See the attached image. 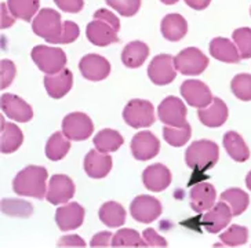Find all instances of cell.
Segmentation results:
<instances>
[{
  "label": "cell",
  "instance_id": "1",
  "mask_svg": "<svg viewBox=\"0 0 251 248\" xmlns=\"http://www.w3.org/2000/svg\"><path fill=\"white\" fill-rule=\"evenodd\" d=\"M49 173L40 166H28L20 171L13 181V190L18 196L43 198L47 195L46 182Z\"/></svg>",
  "mask_w": 251,
  "mask_h": 248
},
{
  "label": "cell",
  "instance_id": "2",
  "mask_svg": "<svg viewBox=\"0 0 251 248\" xmlns=\"http://www.w3.org/2000/svg\"><path fill=\"white\" fill-rule=\"evenodd\" d=\"M218 159H220V148L215 142L208 139L195 141L186 149L185 153V163L196 173H203L208 168H213L217 164Z\"/></svg>",
  "mask_w": 251,
  "mask_h": 248
},
{
  "label": "cell",
  "instance_id": "3",
  "mask_svg": "<svg viewBox=\"0 0 251 248\" xmlns=\"http://www.w3.org/2000/svg\"><path fill=\"white\" fill-rule=\"evenodd\" d=\"M32 30L46 42L57 44V40L64 30L61 14L52 8H42L32 21Z\"/></svg>",
  "mask_w": 251,
  "mask_h": 248
},
{
  "label": "cell",
  "instance_id": "4",
  "mask_svg": "<svg viewBox=\"0 0 251 248\" xmlns=\"http://www.w3.org/2000/svg\"><path fill=\"white\" fill-rule=\"evenodd\" d=\"M30 57L37 68L46 74H55L65 69L67 55L61 49L49 46H36L30 52Z\"/></svg>",
  "mask_w": 251,
  "mask_h": 248
},
{
  "label": "cell",
  "instance_id": "5",
  "mask_svg": "<svg viewBox=\"0 0 251 248\" xmlns=\"http://www.w3.org/2000/svg\"><path fill=\"white\" fill-rule=\"evenodd\" d=\"M123 119L133 128H147L156 120L153 105L145 99H131L123 110Z\"/></svg>",
  "mask_w": 251,
  "mask_h": 248
},
{
  "label": "cell",
  "instance_id": "6",
  "mask_svg": "<svg viewBox=\"0 0 251 248\" xmlns=\"http://www.w3.org/2000/svg\"><path fill=\"white\" fill-rule=\"evenodd\" d=\"M176 68L179 73L185 76H196L206 71L208 66V58L196 47H188L177 57H174Z\"/></svg>",
  "mask_w": 251,
  "mask_h": 248
},
{
  "label": "cell",
  "instance_id": "7",
  "mask_svg": "<svg viewBox=\"0 0 251 248\" xmlns=\"http://www.w3.org/2000/svg\"><path fill=\"white\" fill-rule=\"evenodd\" d=\"M94 131V124L86 113L74 112L64 117L62 132L71 141H84L91 137Z\"/></svg>",
  "mask_w": 251,
  "mask_h": 248
},
{
  "label": "cell",
  "instance_id": "8",
  "mask_svg": "<svg viewBox=\"0 0 251 248\" xmlns=\"http://www.w3.org/2000/svg\"><path fill=\"white\" fill-rule=\"evenodd\" d=\"M148 76L151 81L156 86L170 84L177 76V68H176L174 57H171L169 54L156 55L149 64Z\"/></svg>",
  "mask_w": 251,
  "mask_h": 248
},
{
  "label": "cell",
  "instance_id": "9",
  "mask_svg": "<svg viewBox=\"0 0 251 248\" xmlns=\"http://www.w3.org/2000/svg\"><path fill=\"white\" fill-rule=\"evenodd\" d=\"M157 116L166 125L182 127L186 123V106L177 97H167L159 105Z\"/></svg>",
  "mask_w": 251,
  "mask_h": 248
},
{
  "label": "cell",
  "instance_id": "10",
  "mask_svg": "<svg viewBox=\"0 0 251 248\" xmlns=\"http://www.w3.org/2000/svg\"><path fill=\"white\" fill-rule=\"evenodd\" d=\"M130 214L135 221L141 223H151L160 217L162 204L160 201L152 196H138L134 198L130 204Z\"/></svg>",
  "mask_w": 251,
  "mask_h": 248
},
{
  "label": "cell",
  "instance_id": "11",
  "mask_svg": "<svg viewBox=\"0 0 251 248\" xmlns=\"http://www.w3.org/2000/svg\"><path fill=\"white\" fill-rule=\"evenodd\" d=\"M79 71L84 79L91 81H101L111 73L109 61L98 54H87L79 62Z\"/></svg>",
  "mask_w": 251,
  "mask_h": 248
},
{
  "label": "cell",
  "instance_id": "12",
  "mask_svg": "<svg viewBox=\"0 0 251 248\" xmlns=\"http://www.w3.org/2000/svg\"><path fill=\"white\" fill-rule=\"evenodd\" d=\"M75 195V183L68 175L55 174L50 178L46 198L54 205L68 203Z\"/></svg>",
  "mask_w": 251,
  "mask_h": 248
},
{
  "label": "cell",
  "instance_id": "13",
  "mask_svg": "<svg viewBox=\"0 0 251 248\" xmlns=\"http://www.w3.org/2000/svg\"><path fill=\"white\" fill-rule=\"evenodd\" d=\"M160 152V141L151 131H141L131 139V153L134 159L147 161L153 159Z\"/></svg>",
  "mask_w": 251,
  "mask_h": 248
},
{
  "label": "cell",
  "instance_id": "14",
  "mask_svg": "<svg viewBox=\"0 0 251 248\" xmlns=\"http://www.w3.org/2000/svg\"><path fill=\"white\" fill-rule=\"evenodd\" d=\"M184 99L193 108H206L213 102V94L210 88L200 80H186L179 88Z\"/></svg>",
  "mask_w": 251,
  "mask_h": 248
},
{
  "label": "cell",
  "instance_id": "15",
  "mask_svg": "<svg viewBox=\"0 0 251 248\" xmlns=\"http://www.w3.org/2000/svg\"><path fill=\"white\" fill-rule=\"evenodd\" d=\"M0 105L3 113L18 123H26L33 117V110L28 102H25L23 98L13 94H3L0 97Z\"/></svg>",
  "mask_w": 251,
  "mask_h": 248
},
{
  "label": "cell",
  "instance_id": "16",
  "mask_svg": "<svg viewBox=\"0 0 251 248\" xmlns=\"http://www.w3.org/2000/svg\"><path fill=\"white\" fill-rule=\"evenodd\" d=\"M232 217H233V214H232L230 207L221 200L220 203H215L204 214V217L201 219V223L206 227L208 233H218L222 229L228 226Z\"/></svg>",
  "mask_w": 251,
  "mask_h": 248
},
{
  "label": "cell",
  "instance_id": "17",
  "mask_svg": "<svg viewBox=\"0 0 251 248\" xmlns=\"http://www.w3.org/2000/svg\"><path fill=\"white\" fill-rule=\"evenodd\" d=\"M118 32L111 24H108L103 20H96L91 21L86 28V36L89 39V42L98 46V47H105L112 43L119 42Z\"/></svg>",
  "mask_w": 251,
  "mask_h": 248
},
{
  "label": "cell",
  "instance_id": "18",
  "mask_svg": "<svg viewBox=\"0 0 251 248\" xmlns=\"http://www.w3.org/2000/svg\"><path fill=\"white\" fill-rule=\"evenodd\" d=\"M171 171L163 164H152L144 170L142 182L151 192H163L171 185Z\"/></svg>",
  "mask_w": 251,
  "mask_h": 248
},
{
  "label": "cell",
  "instance_id": "19",
  "mask_svg": "<svg viewBox=\"0 0 251 248\" xmlns=\"http://www.w3.org/2000/svg\"><path fill=\"white\" fill-rule=\"evenodd\" d=\"M84 208L79 203H69L64 207H59L55 212L57 226L64 232L79 229L84 222Z\"/></svg>",
  "mask_w": 251,
  "mask_h": 248
},
{
  "label": "cell",
  "instance_id": "20",
  "mask_svg": "<svg viewBox=\"0 0 251 248\" xmlns=\"http://www.w3.org/2000/svg\"><path fill=\"white\" fill-rule=\"evenodd\" d=\"M74 86V73L69 69H62L55 74H46L45 87L47 94L54 99H59L72 90Z\"/></svg>",
  "mask_w": 251,
  "mask_h": 248
},
{
  "label": "cell",
  "instance_id": "21",
  "mask_svg": "<svg viewBox=\"0 0 251 248\" xmlns=\"http://www.w3.org/2000/svg\"><path fill=\"white\" fill-rule=\"evenodd\" d=\"M112 157L100 150H90L84 157V171L90 178L101 179L105 178L112 170Z\"/></svg>",
  "mask_w": 251,
  "mask_h": 248
},
{
  "label": "cell",
  "instance_id": "22",
  "mask_svg": "<svg viewBox=\"0 0 251 248\" xmlns=\"http://www.w3.org/2000/svg\"><path fill=\"white\" fill-rule=\"evenodd\" d=\"M228 106L221 98H214L208 106L201 108L198 112L201 124H204L210 128H217V127H221L222 124H225V122L228 120Z\"/></svg>",
  "mask_w": 251,
  "mask_h": 248
},
{
  "label": "cell",
  "instance_id": "23",
  "mask_svg": "<svg viewBox=\"0 0 251 248\" xmlns=\"http://www.w3.org/2000/svg\"><path fill=\"white\" fill-rule=\"evenodd\" d=\"M217 192L211 183L200 182L191 190V207L195 212H204L215 204Z\"/></svg>",
  "mask_w": 251,
  "mask_h": 248
},
{
  "label": "cell",
  "instance_id": "24",
  "mask_svg": "<svg viewBox=\"0 0 251 248\" xmlns=\"http://www.w3.org/2000/svg\"><path fill=\"white\" fill-rule=\"evenodd\" d=\"M210 54L211 57L225 64H239L242 59L235 42H230L226 37L213 39L210 43Z\"/></svg>",
  "mask_w": 251,
  "mask_h": 248
},
{
  "label": "cell",
  "instance_id": "25",
  "mask_svg": "<svg viewBox=\"0 0 251 248\" xmlns=\"http://www.w3.org/2000/svg\"><path fill=\"white\" fill-rule=\"evenodd\" d=\"M160 30L169 42H179L188 32V22L181 14H167L162 20Z\"/></svg>",
  "mask_w": 251,
  "mask_h": 248
},
{
  "label": "cell",
  "instance_id": "26",
  "mask_svg": "<svg viewBox=\"0 0 251 248\" xmlns=\"http://www.w3.org/2000/svg\"><path fill=\"white\" fill-rule=\"evenodd\" d=\"M224 148L237 163H244L250 159V149L247 144L244 142L243 137L235 131H229L224 135Z\"/></svg>",
  "mask_w": 251,
  "mask_h": 248
},
{
  "label": "cell",
  "instance_id": "27",
  "mask_svg": "<svg viewBox=\"0 0 251 248\" xmlns=\"http://www.w3.org/2000/svg\"><path fill=\"white\" fill-rule=\"evenodd\" d=\"M24 142V134L21 128L14 123H4L1 120V137H0V150L8 154L15 152Z\"/></svg>",
  "mask_w": 251,
  "mask_h": 248
},
{
  "label": "cell",
  "instance_id": "28",
  "mask_svg": "<svg viewBox=\"0 0 251 248\" xmlns=\"http://www.w3.org/2000/svg\"><path fill=\"white\" fill-rule=\"evenodd\" d=\"M149 55V47L144 42H131L126 46L122 52V62L127 68H140Z\"/></svg>",
  "mask_w": 251,
  "mask_h": 248
},
{
  "label": "cell",
  "instance_id": "29",
  "mask_svg": "<svg viewBox=\"0 0 251 248\" xmlns=\"http://www.w3.org/2000/svg\"><path fill=\"white\" fill-rule=\"evenodd\" d=\"M100 219L108 227H120L126 222V210L116 201H108L100 208Z\"/></svg>",
  "mask_w": 251,
  "mask_h": 248
},
{
  "label": "cell",
  "instance_id": "30",
  "mask_svg": "<svg viewBox=\"0 0 251 248\" xmlns=\"http://www.w3.org/2000/svg\"><path fill=\"white\" fill-rule=\"evenodd\" d=\"M93 142H94L97 150H100L102 153H111V152H116L119 148L123 145L125 139L120 135V132H118L116 130L105 128L97 134Z\"/></svg>",
  "mask_w": 251,
  "mask_h": 248
},
{
  "label": "cell",
  "instance_id": "31",
  "mask_svg": "<svg viewBox=\"0 0 251 248\" xmlns=\"http://www.w3.org/2000/svg\"><path fill=\"white\" fill-rule=\"evenodd\" d=\"M71 139L65 137L64 132H54L46 144V156L51 161L64 159L71 149Z\"/></svg>",
  "mask_w": 251,
  "mask_h": 248
},
{
  "label": "cell",
  "instance_id": "32",
  "mask_svg": "<svg viewBox=\"0 0 251 248\" xmlns=\"http://www.w3.org/2000/svg\"><path fill=\"white\" fill-rule=\"evenodd\" d=\"M220 200L225 201L230 207L233 217L242 215L247 210L249 204H250L249 195L244 190L239 189V188H232V189L222 192V195L220 196Z\"/></svg>",
  "mask_w": 251,
  "mask_h": 248
},
{
  "label": "cell",
  "instance_id": "33",
  "mask_svg": "<svg viewBox=\"0 0 251 248\" xmlns=\"http://www.w3.org/2000/svg\"><path fill=\"white\" fill-rule=\"evenodd\" d=\"M7 6L15 18L30 21L39 11L40 0H7Z\"/></svg>",
  "mask_w": 251,
  "mask_h": 248
},
{
  "label": "cell",
  "instance_id": "34",
  "mask_svg": "<svg viewBox=\"0 0 251 248\" xmlns=\"http://www.w3.org/2000/svg\"><path fill=\"white\" fill-rule=\"evenodd\" d=\"M191 134H192V128L189 123H185L182 127H171V125L163 127V138L169 145L174 148L184 146L191 139Z\"/></svg>",
  "mask_w": 251,
  "mask_h": 248
},
{
  "label": "cell",
  "instance_id": "35",
  "mask_svg": "<svg viewBox=\"0 0 251 248\" xmlns=\"http://www.w3.org/2000/svg\"><path fill=\"white\" fill-rule=\"evenodd\" d=\"M112 247H148L144 237L134 229H120L113 234Z\"/></svg>",
  "mask_w": 251,
  "mask_h": 248
},
{
  "label": "cell",
  "instance_id": "36",
  "mask_svg": "<svg viewBox=\"0 0 251 248\" xmlns=\"http://www.w3.org/2000/svg\"><path fill=\"white\" fill-rule=\"evenodd\" d=\"M220 240L228 247L243 246L249 240V229L240 225H232L229 229H226V232L221 233Z\"/></svg>",
  "mask_w": 251,
  "mask_h": 248
},
{
  "label": "cell",
  "instance_id": "37",
  "mask_svg": "<svg viewBox=\"0 0 251 248\" xmlns=\"http://www.w3.org/2000/svg\"><path fill=\"white\" fill-rule=\"evenodd\" d=\"M230 90L240 101H251V74H236L230 81Z\"/></svg>",
  "mask_w": 251,
  "mask_h": 248
},
{
  "label": "cell",
  "instance_id": "38",
  "mask_svg": "<svg viewBox=\"0 0 251 248\" xmlns=\"http://www.w3.org/2000/svg\"><path fill=\"white\" fill-rule=\"evenodd\" d=\"M232 39L236 44L242 59L251 58V28H239L233 30Z\"/></svg>",
  "mask_w": 251,
  "mask_h": 248
},
{
  "label": "cell",
  "instance_id": "39",
  "mask_svg": "<svg viewBox=\"0 0 251 248\" xmlns=\"http://www.w3.org/2000/svg\"><path fill=\"white\" fill-rule=\"evenodd\" d=\"M106 4L123 17H133L138 13L141 0H105Z\"/></svg>",
  "mask_w": 251,
  "mask_h": 248
},
{
  "label": "cell",
  "instance_id": "40",
  "mask_svg": "<svg viewBox=\"0 0 251 248\" xmlns=\"http://www.w3.org/2000/svg\"><path fill=\"white\" fill-rule=\"evenodd\" d=\"M17 69L15 65L10 59H1L0 62V88L4 90L7 88L13 80H14Z\"/></svg>",
  "mask_w": 251,
  "mask_h": 248
},
{
  "label": "cell",
  "instance_id": "41",
  "mask_svg": "<svg viewBox=\"0 0 251 248\" xmlns=\"http://www.w3.org/2000/svg\"><path fill=\"white\" fill-rule=\"evenodd\" d=\"M79 35H80V29H79L77 24L72 21H65L64 22V30L57 40V44L74 43L75 40L79 37Z\"/></svg>",
  "mask_w": 251,
  "mask_h": 248
},
{
  "label": "cell",
  "instance_id": "42",
  "mask_svg": "<svg viewBox=\"0 0 251 248\" xmlns=\"http://www.w3.org/2000/svg\"><path fill=\"white\" fill-rule=\"evenodd\" d=\"M142 237L147 243V246L149 247H167V241L164 237H162L160 234H157L155 229H145L144 233H142Z\"/></svg>",
  "mask_w": 251,
  "mask_h": 248
},
{
  "label": "cell",
  "instance_id": "43",
  "mask_svg": "<svg viewBox=\"0 0 251 248\" xmlns=\"http://www.w3.org/2000/svg\"><path fill=\"white\" fill-rule=\"evenodd\" d=\"M54 3L65 13H80L84 7V0H54Z\"/></svg>",
  "mask_w": 251,
  "mask_h": 248
},
{
  "label": "cell",
  "instance_id": "44",
  "mask_svg": "<svg viewBox=\"0 0 251 248\" xmlns=\"http://www.w3.org/2000/svg\"><path fill=\"white\" fill-rule=\"evenodd\" d=\"M94 18L96 20H103L108 24H111L116 30H120V21H119V18L112 11L106 10V8H100L98 11H96L94 13Z\"/></svg>",
  "mask_w": 251,
  "mask_h": 248
},
{
  "label": "cell",
  "instance_id": "45",
  "mask_svg": "<svg viewBox=\"0 0 251 248\" xmlns=\"http://www.w3.org/2000/svg\"><path fill=\"white\" fill-rule=\"evenodd\" d=\"M112 239H113V234L111 232H101L91 239L90 246L91 247H109L112 246Z\"/></svg>",
  "mask_w": 251,
  "mask_h": 248
},
{
  "label": "cell",
  "instance_id": "46",
  "mask_svg": "<svg viewBox=\"0 0 251 248\" xmlns=\"http://www.w3.org/2000/svg\"><path fill=\"white\" fill-rule=\"evenodd\" d=\"M58 247H86V243L81 240V237L77 234L64 236L62 239H59Z\"/></svg>",
  "mask_w": 251,
  "mask_h": 248
},
{
  "label": "cell",
  "instance_id": "47",
  "mask_svg": "<svg viewBox=\"0 0 251 248\" xmlns=\"http://www.w3.org/2000/svg\"><path fill=\"white\" fill-rule=\"evenodd\" d=\"M15 21V17L11 14L8 6H6V3H1V22H0V26L1 29H6L10 28Z\"/></svg>",
  "mask_w": 251,
  "mask_h": 248
},
{
  "label": "cell",
  "instance_id": "48",
  "mask_svg": "<svg viewBox=\"0 0 251 248\" xmlns=\"http://www.w3.org/2000/svg\"><path fill=\"white\" fill-rule=\"evenodd\" d=\"M184 1L189 7L193 8V10H198V11L207 8L211 3V0H184Z\"/></svg>",
  "mask_w": 251,
  "mask_h": 248
},
{
  "label": "cell",
  "instance_id": "49",
  "mask_svg": "<svg viewBox=\"0 0 251 248\" xmlns=\"http://www.w3.org/2000/svg\"><path fill=\"white\" fill-rule=\"evenodd\" d=\"M246 186L249 188V190H251V171L246 176Z\"/></svg>",
  "mask_w": 251,
  "mask_h": 248
},
{
  "label": "cell",
  "instance_id": "50",
  "mask_svg": "<svg viewBox=\"0 0 251 248\" xmlns=\"http://www.w3.org/2000/svg\"><path fill=\"white\" fill-rule=\"evenodd\" d=\"M162 3H164V4H167V6H171V4H176V3H178L179 0H160Z\"/></svg>",
  "mask_w": 251,
  "mask_h": 248
},
{
  "label": "cell",
  "instance_id": "51",
  "mask_svg": "<svg viewBox=\"0 0 251 248\" xmlns=\"http://www.w3.org/2000/svg\"><path fill=\"white\" fill-rule=\"evenodd\" d=\"M250 14H251V10H250Z\"/></svg>",
  "mask_w": 251,
  "mask_h": 248
}]
</instances>
